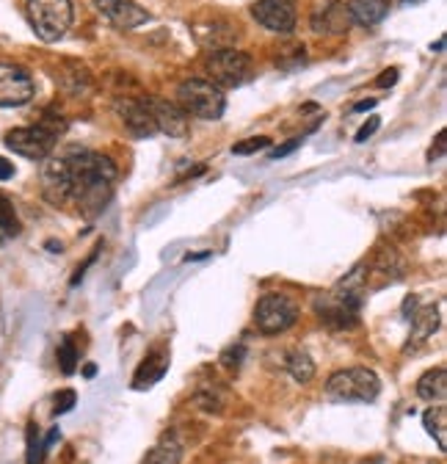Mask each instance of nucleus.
Wrapping results in <instances>:
<instances>
[{
	"instance_id": "34",
	"label": "nucleus",
	"mask_w": 447,
	"mask_h": 464,
	"mask_svg": "<svg viewBox=\"0 0 447 464\" xmlns=\"http://www.w3.org/2000/svg\"><path fill=\"white\" fill-rule=\"evenodd\" d=\"M444 152V130L436 136V147H431V152H428V161H433V158H439V155Z\"/></svg>"
},
{
	"instance_id": "17",
	"label": "nucleus",
	"mask_w": 447,
	"mask_h": 464,
	"mask_svg": "<svg viewBox=\"0 0 447 464\" xmlns=\"http://www.w3.org/2000/svg\"><path fill=\"white\" fill-rule=\"evenodd\" d=\"M166 371H169V351L166 348H152L144 363L138 365L136 376H133V390H149L152 384H157Z\"/></svg>"
},
{
	"instance_id": "23",
	"label": "nucleus",
	"mask_w": 447,
	"mask_h": 464,
	"mask_svg": "<svg viewBox=\"0 0 447 464\" xmlns=\"http://www.w3.org/2000/svg\"><path fill=\"white\" fill-rule=\"evenodd\" d=\"M285 368H288V374H290L299 384H307V382H312V376H315V359H312L307 351L296 348V351L288 354Z\"/></svg>"
},
{
	"instance_id": "24",
	"label": "nucleus",
	"mask_w": 447,
	"mask_h": 464,
	"mask_svg": "<svg viewBox=\"0 0 447 464\" xmlns=\"http://www.w3.org/2000/svg\"><path fill=\"white\" fill-rule=\"evenodd\" d=\"M78 363H81V346L75 343L72 335H67L59 343V365H62V374L64 376H72L78 371Z\"/></svg>"
},
{
	"instance_id": "26",
	"label": "nucleus",
	"mask_w": 447,
	"mask_h": 464,
	"mask_svg": "<svg viewBox=\"0 0 447 464\" xmlns=\"http://www.w3.org/2000/svg\"><path fill=\"white\" fill-rule=\"evenodd\" d=\"M44 442H42V437H39V429H36V423H28V464H42V456H44Z\"/></svg>"
},
{
	"instance_id": "5",
	"label": "nucleus",
	"mask_w": 447,
	"mask_h": 464,
	"mask_svg": "<svg viewBox=\"0 0 447 464\" xmlns=\"http://www.w3.org/2000/svg\"><path fill=\"white\" fill-rule=\"evenodd\" d=\"M177 106L188 114V117H199V119H221L224 109H227V99H224V91L204 80V78H188L185 83H180L177 89Z\"/></svg>"
},
{
	"instance_id": "11",
	"label": "nucleus",
	"mask_w": 447,
	"mask_h": 464,
	"mask_svg": "<svg viewBox=\"0 0 447 464\" xmlns=\"http://www.w3.org/2000/svg\"><path fill=\"white\" fill-rule=\"evenodd\" d=\"M252 17L273 33H290L296 28V0H257Z\"/></svg>"
},
{
	"instance_id": "16",
	"label": "nucleus",
	"mask_w": 447,
	"mask_h": 464,
	"mask_svg": "<svg viewBox=\"0 0 447 464\" xmlns=\"http://www.w3.org/2000/svg\"><path fill=\"white\" fill-rule=\"evenodd\" d=\"M194 33H196V42H199L202 47H207L210 53H215V50H227V47H233V42L238 39L235 25H230L227 20H207V23H199V25H194Z\"/></svg>"
},
{
	"instance_id": "29",
	"label": "nucleus",
	"mask_w": 447,
	"mask_h": 464,
	"mask_svg": "<svg viewBox=\"0 0 447 464\" xmlns=\"http://www.w3.org/2000/svg\"><path fill=\"white\" fill-rule=\"evenodd\" d=\"M243 354H246V348H243V346H238V348H227V351L221 354V365H227V368L238 371V368H241V363H243Z\"/></svg>"
},
{
	"instance_id": "20",
	"label": "nucleus",
	"mask_w": 447,
	"mask_h": 464,
	"mask_svg": "<svg viewBox=\"0 0 447 464\" xmlns=\"http://www.w3.org/2000/svg\"><path fill=\"white\" fill-rule=\"evenodd\" d=\"M417 395L428 403H442L447 398V371L433 368L417 379Z\"/></svg>"
},
{
	"instance_id": "15",
	"label": "nucleus",
	"mask_w": 447,
	"mask_h": 464,
	"mask_svg": "<svg viewBox=\"0 0 447 464\" xmlns=\"http://www.w3.org/2000/svg\"><path fill=\"white\" fill-rule=\"evenodd\" d=\"M351 25H354V17H351L348 6L346 4H338V0H328L323 9H318L312 14V31L315 33H331V36H338V33H346Z\"/></svg>"
},
{
	"instance_id": "19",
	"label": "nucleus",
	"mask_w": 447,
	"mask_h": 464,
	"mask_svg": "<svg viewBox=\"0 0 447 464\" xmlns=\"http://www.w3.org/2000/svg\"><path fill=\"white\" fill-rule=\"evenodd\" d=\"M389 6H393V0H351L348 12L359 25H378L389 14Z\"/></svg>"
},
{
	"instance_id": "10",
	"label": "nucleus",
	"mask_w": 447,
	"mask_h": 464,
	"mask_svg": "<svg viewBox=\"0 0 447 464\" xmlns=\"http://www.w3.org/2000/svg\"><path fill=\"white\" fill-rule=\"evenodd\" d=\"M147 109L155 119V128L157 133H166L169 138H185L188 130H191V119L188 114L177 106V102H169V99H160V97H152V99H144Z\"/></svg>"
},
{
	"instance_id": "8",
	"label": "nucleus",
	"mask_w": 447,
	"mask_h": 464,
	"mask_svg": "<svg viewBox=\"0 0 447 464\" xmlns=\"http://www.w3.org/2000/svg\"><path fill=\"white\" fill-rule=\"evenodd\" d=\"M55 138H59V133H55L52 128L47 125H31V128H14L6 133V147L17 155H23V158L28 161H47L50 152L55 147Z\"/></svg>"
},
{
	"instance_id": "35",
	"label": "nucleus",
	"mask_w": 447,
	"mask_h": 464,
	"mask_svg": "<svg viewBox=\"0 0 447 464\" xmlns=\"http://www.w3.org/2000/svg\"><path fill=\"white\" fill-rule=\"evenodd\" d=\"M367 109H376V99H370V97H367L365 102H359V106H357L354 111H367Z\"/></svg>"
},
{
	"instance_id": "37",
	"label": "nucleus",
	"mask_w": 447,
	"mask_h": 464,
	"mask_svg": "<svg viewBox=\"0 0 447 464\" xmlns=\"http://www.w3.org/2000/svg\"><path fill=\"white\" fill-rule=\"evenodd\" d=\"M436 464H439V461H436Z\"/></svg>"
},
{
	"instance_id": "33",
	"label": "nucleus",
	"mask_w": 447,
	"mask_h": 464,
	"mask_svg": "<svg viewBox=\"0 0 447 464\" xmlns=\"http://www.w3.org/2000/svg\"><path fill=\"white\" fill-rule=\"evenodd\" d=\"M14 177V164L9 158H0V183H6Z\"/></svg>"
},
{
	"instance_id": "2",
	"label": "nucleus",
	"mask_w": 447,
	"mask_h": 464,
	"mask_svg": "<svg viewBox=\"0 0 447 464\" xmlns=\"http://www.w3.org/2000/svg\"><path fill=\"white\" fill-rule=\"evenodd\" d=\"M365 263H359L338 288L315 298V316L331 329H351L359 324L362 301L367 290V277H362Z\"/></svg>"
},
{
	"instance_id": "27",
	"label": "nucleus",
	"mask_w": 447,
	"mask_h": 464,
	"mask_svg": "<svg viewBox=\"0 0 447 464\" xmlns=\"http://www.w3.org/2000/svg\"><path fill=\"white\" fill-rule=\"evenodd\" d=\"M78 403V393L75 390H59L52 398V412L55 415H67V412H72Z\"/></svg>"
},
{
	"instance_id": "28",
	"label": "nucleus",
	"mask_w": 447,
	"mask_h": 464,
	"mask_svg": "<svg viewBox=\"0 0 447 464\" xmlns=\"http://www.w3.org/2000/svg\"><path fill=\"white\" fill-rule=\"evenodd\" d=\"M271 147V138L268 136H254V138H246L241 144L233 147V155H254V152H262Z\"/></svg>"
},
{
	"instance_id": "13",
	"label": "nucleus",
	"mask_w": 447,
	"mask_h": 464,
	"mask_svg": "<svg viewBox=\"0 0 447 464\" xmlns=\"http://www.w3.org/2000/svg\"><path fill=\"white\" fill-rule=\"evenodd\" d=\"M42 194L50 204H67L72 196V183L64 158H47L42 166Z\"/></svg>"
},
{
	"instance_id": "12",
	"label": "nucleus",
	"mask_w": 447,
	"mask_h": 464,
	"mask_svg": "<svg viewBox=\"0 0 447 464\" xmlns=\"http://www.w3.org/2000/svg\"><path fill=\"white\" fill-rule=\"evenodd\" d=\"M97 12L119 31H133L141 28L149 20V12L138 6L136 0H94Z\"/></svg>"
},
{
	"instance_id": "1",
	"label": "nucleus",
	"mask_w": 447,
	"mask_h": 464,
	"mask_svg": "<svg viewBox=\"0 0 447 464\" xmlns=\"http://www.w3.org/2000/svg\"><path fill=\"white\" fill-rule=\"evenodd\" d=\"M64 164L72 183L70 202L78 204V211L86 219H94L105 211V204L114 196V183L119 177L117 164L102 152L91 149H70L64 155Z\"/></svg>"
},
{
	"instance_id": "21",
	"label": "nucleus",
	"mask_w": 447,
	"mask_h": 464,
	"mask_svg": "<svg viewBox=\"0 0 447 464\" xmlns=\"http://www.w3.org/2000/svg\"><path fill=\"white\" fill-rule=\"evenodd\" d=\"M423 426L436 440L439 450H447V409L442 403H436V406H431L425 412V415H423Z\"/></svg>"
},
{
	"instance_id": "36",
	"label": "nucleus",
	"mask_w": 447,
	"mask_h": 464,
	"mask_svg": "<svg viewBox=\"0 0 447 464\" xmlns=\"http://www.w3.org/2000/svg\"><path fill=\"white\" fill-rule=\"evenodd\" d=\"M417 4H423V0H401V6H417Z\"/></svg>"
},
{
	"instance_id": "30",
	"label": "nucleus",
	"mask_w": 447,
	"mask_h": 464,
	"mask_svg": "<svg viewBox=\"0 0 447 464\" xmlns=\"http://www.w3.org/2000/svg\"><path fill=\"white\" fill-rule=\"evenodd\" d=\"M378 128H381V119H378V117H370V119H367V122H365V125L357 130L354 141H357V144H365L370 136H376V130H378Z\"/></svg>"
},
{
	"instance_id": "9",
	"label": "nucleus",
	"mask_w": 447,
	"mask_h": 464,
	"mask_svg": "<svg viewBox=\"0 0 447 464\" xmlns=\"http://www.w3.org/2000/svg\"><path fill=\"white\" fill-rule=\"evenodd\" d=\"M36 83L20 64L0 62V109H20L33 99Z\"/></svg>"
},
{
	"instance_id": "7",
	"label": "nucleus",
	"mask_w": 447,
	"mask_h": 464,
	"mask_svg": "<svg viewBox=\"0 0 447 464\" xmlns=\"http://www.w3.org/2000/svg\"><path fill=\"white\" fill-rule=\"evenodd\" d=\"M252 59L243 50L227 47V50H215L207 59V75L213 78L210 83H215L218 89H238L243 83H249L252 78Z\"/></svg>"
},
{
	"instance_id": "22",
	"label": "nucleus",
	"mask_w": 447,
	"mask_h": 464,
	"mask_svg": "<svg viewBox=\"0 0 447 464\" xmlns=\"http://www.w3.org/2000/svg\"><path fill=\"white\" fill-rule=\"evenodd\" d=\"M183 461V445L175 437H163L141 464H180Z\"/></svg>"
},
{
	"instance_id": "18",
	"label": "nucleus",
	"mask_w": 447,
	"mask_h": 464,
	"mask_svg": "<svg viewBox=\"0 0 447 464\" xmlns=\"http://www.w3.org/2000/svg\"><path fill=\"white\" fill-rule=\"evenodd\" d=\"M439 329V309L436 304H425V307H414L412 313V346H420L423 340H428L433 332Z\"/></svg>"
},
{
	"instance_id": "31",
	"label": "nucleus",
	"mask_w": 447,
	"mask_h": 464,
	"mask_svg": "<svg viewBox=\"0 0 447 464\" xmlns=\"http://www.w3.org/2000/svg\"><path fill=\"white\" fill-rule=\"evenodd\" d=\"M398 75H401V70H398V67H389V70H384V72L378 75V80H376V83H378L381 89L395 86V83H398Z\"/></svg>"
},
{
	"instance_id": "3",
	"label": "nucleus",
	"mask_w": 447,
	"mask_h": 464,
	"mask_svg": "<svg viewBox=\"0 0 447 464\" xmlns=\"http://www.w3.org/2000/svg\"><path fill=\"white\" fill-rule=\"evenodd\" d=\"M25 12H28V23L33 33L50 44L64 39L75 20L72 0H28Z\"/></svg>"
},
{
	"instance_id": "32",
	"label": "nucleus",
	"mask_w": 447,
	"mask_h": 464,
	"mask_svg": "<svg viewBox=\"0 0 447 464\" xmlns=\"http://www.w3.org/2000/svg\"><path fill=\"white\" fill-rule=\"evenodd\" d=\"M301 147V138H290L285 147H276V149H271V158H285V155H290L293 149H299Z\"/></svg>"
},
{
	"instance_id": "25",
	"label": "nucleus",
	"mask_w": 447,
	"mask_h": 464,
	"mask_svg": "<svg viewBox=\"0 0 447 464\" xmlns=\"http://www.w3.org/2000/svg\"><path fill=\"white\" fill-rule=\"evenodd\" d=\"M23 224L17 219V211H14V202L6 196V194H0V232H6V235H20Z\"/></svg>"
},
{
	"instance_id": "4",
	"label": "nucleus",
	"mask_w": 447,
	"mask_h": 464,
	"mask_svg": "<svg viewBox=\"0 0 447 464\" xmlns=\"http://www.w3.org/2000/svg\"><path fill=\"white\" fill-rule=\"evenodd\" d=\"M381 393V379L370 368H346L326 382V398L338 403H373Z\"/></svg>"
},
{
	"instance_id": "6",
	"label": "nucleus",
	"mask_w": 447,
	"mask_h": 464,
	"mask_svg": "<svg viewBox=\"0 0 447 464\" xmlns=\"http://www.w3.org/2000/svg\"><path fill=\"white\" fill-rule=\"evenodd\" d=\"M299 321V304L285 293H268L254 307V327L262 335H282Z\"/></svg>"
},
{
	"instance_id": "14",
	"label": "nucleus",
	"mask_w": 447,
	"mask_h": 464,
	"mask_svg": "<svg viewBox=\"0 0 447 464\" xmlns=\"http://www.w3.org/2000/svg\"><path fill=\"white\" fill-rule=\"evenodd\" d=\"M117 114L122 119V125L136 136V138H147V136H155L157 128H155V119L147 109L144 99H119L117 102Z\"/></svg>"
}]
</instances>
